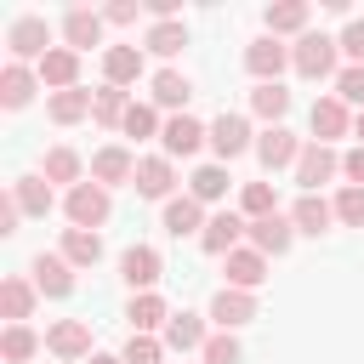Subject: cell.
Here are the masks:
<instances>
[{
  "label": "cell",
  "instance_id": "11",
  "mask_svg": "<svg viewBox=\"0 0 364 364\" xmlns=\"http://www.w3.org/2000/svg\"><path fill=\"white\" fill-rule=\"evenodd\" d=\"M222 267H228V290H250V296H256V284L267 279V256H262L256 245L228 250V256H222Z\"/></svg>",
  "mask_w": 364,
  "mask_h": 364
},
{
  "label": "cell",
  "instance_id": "50",
  "mask_svg": "<svg viewBox=\"0 0 364 364\" xmlns=\"http://www.w3.org/2000/svg\"><path fill=\"white\" fill-rule=\"evenodd\" d=\"M353 131H358V142H364V108H358V114H353Z\"/></svg>",
  "mask_w": 364,
  "mask_h": 364
},
{
  "label": "cell",
  "instance_id": "15",
  "mask_svg": "<svg viewBox=\"0 0 364 364\" xmlns=\"http://www.w3.org/2000/svg\"><path fill=\"white\" fill-rule=\"evenodd\" d=\"M245 239H250L262 256H284V250H290V239H296V222L273 210V216H256V222L245 228Z\"/></svg>",
  "mask_w": 364,
  "mask_h": 364
},
{
  "label": "cell",
  "instance_id": "16",
  "mask_svg": "<svg viewBox=\"0 0 364 364\" xmlns=\"http://www.w3.org/2000/svg\"><path fill=\"white\" fill-rule=\"evenodd\" d=\"M119 273H125V284L142 296V290H154V284H159L165 262H159V250H154V245H131V250L119 256Z\"/></svg>",
  "mask_w": 364,
  "mask_h": 364
},
{
  "label": "cell",
  "instance_id": "43",
  "mask_svg": "<svg viewBox=\"0 0 364 364\" xmlns=\"http://www.w3.org/2000/svg\"><path fill=\"white\" fill-rule=\"evenodd\" d=\"M336 222H347V228H364V188H341L336 193Z\"/></svg>",
  "mask_w": 364,
  "mask_h": 364
},
{
  "label": "cell",
  "instance_id": "22",
  "mask_svg": "<svg viewBox=\"0 0 364 364\" xmlns=\"http://www.w3.org/2000/svg\"><path fill=\"white\" fill-rule=\"evenodd\" d=\"M210 318H216V330H239V324H250L256 318V296L250 290H216V301H210Z\"/></svg>",
  "mask_w": 364,
  "mask_h": 364
},
{
  "label": "cell",
  "instance_id": "6",
  "mask_svg": "<svg viewBox=\"0 0 364 364\" xmlns=\"http://www.w3.org/2000/svg\"><path fill=\"white\" fill-rule=\"evenodd\" d=\"M336 171H341V154H336L330 142H307L301 159H296V182H301V193H318Z\"/></svg>",
  "mask_w": 364,
  "mask_h": 364
},
{
  "label": "cell",
  "instance_id": "21",
  "mask_svg": "<svg viewBox=\"0 0 364 364\" xmlns=\"http://www.w3.org/2000/svg\"><path fill=\"white\" fill-rule=\"evenodd\" d=\"M125 318H131V336H154V330H165V324H171V307H165V296H159V290H142V296H131Z\"/></svg>",
  "mask_w": 364,
  "mask_h": 364
},
{
  "label": "cell",
  "instance_id": "24",
  "mask_svg": "<svg viewBox=\"0 0 364 364\" xmlns=\"http://www.w3.org/2000/svg\"><path fill=\"white\" fill-rule=\"evenodd\" d=\"M34 85H40V74H34L28 63H6V68H0V102H6V108H28V102H34Z\"/></svg>",
  "mask_w": 364,
  "mask_h": 364
},
{
  "label": "cell",
  "instance_id": "36",
  "mask_svg": "<svg viewBox=\"0 0 364 364\" xmlns=\"http://www.w3.org/2000/svg\"><path fill=\"white\" fill-rule=\"evenodd\" d=\"M11 193H17L23 216H46V210H51V182H46V176H17Z\"/></svg>",
  "mask_w": 364,
  "mask_h": 364
},
{
  "label": "cell",
  "instance_id": "37",
  "mask_svg": "<svg viewBox=\"0 0 364 364\" xmlns=\"http://www.w3.org/2000/svg\"><path fill=\"white\" fill-rule=\"evenodd\" d=\"M40 353V336L28 330V324H6V336H0V358L6 364H28Z\"/></svg>",
  "mask_w": 364,
  "mask_h": 364
},
{
  "label": "cell",
  "instance_id": "20",
  "mask_svg": "<svg viewBox=\"0 0 364 364\" xmlns=\"http://www.w3.org/2000/svg\"><path fill=\"white\" fill-rule=\"evenodd\" d=\"M131 176H136V159H131V148L108 142V148H97V154H91V182L114 188V182H131Z\"/></svg>",
  "mask_w": 364,
  "mask_h": 364
},
{
  "label": "cell",
  "instance_id": "13",
  "mask_svg": "<svg viewBox=\"0 0 364 364\" xmlns=\"http://www.w3.org/2000/svg\"><path fill=\"white\" fill-rule=\"evenodd\" d=\"M210 148H216L222 165L239 159V154L250 148V119H245V114H216V119H210Z\"/></svg>",
  "mask_w": 364,
  "mask_h": 364
},
{
  "label": "cell",
  "instance_id": "31",
  "mask_svg": "<svg viewBox=\"0 0 364 364\" xmlns=\"http://www.w3.org/2000/svg\"><path fill=\"white\" fill-rule=\"evenodd\" d=\"M40 176H46V182H68V188H80V182H85V159H80L74 148H51L46 165H40Z\"/></svg>",
  "mask_w": 364,
  "mask_h": 364
},
{
  "label": "cell",
  "instance_id": "1",
  "mask_svg": "<svg viewBox=\"0 0 364 364\" xmlns=\"http://www.w3.org/2000/svg\"><path fill=\"white\" fill-rule=\"evenodd\" d=\"M336 57H341V40H330V34H318V28H307V34L290 46V68H296L301 80H330V74H341Z\"/></svg>",
  "mask_w": 364,
  "mask_h": 364
},
{
  "label": "cell",
  "instance_id": "23",
  "mask_svg": "<svg viewBox=\"0 0 364 364\" xmlns=\"http://www.w3.org/2000/svg\"><path fill=\"white\" fill-rule=\"evenodd\" d=\"M63 46H68V51L102 46V11H85V6H74V11L63 17Z\"/></svg>",
  "mask_w": 364,
  "mask_h": 364
},
{
  "label": "cell",
  "instance_id": "2",
  "mask_svg": "<svg viewBox=\"0 0 364 364\" xmlns=\"http://www.w3.org/2000/svg\"><path fill=\"white\" fill-rule=\"evenodd\" d=\"M6 46H11V63H34L40 68V57L51 51V23L46 17H17L6 28Z\"/></svg>",
  "mask_w": 364,
  "mask_h": 364
},
{
  "label": "cell",
  "instance_id": "30",
  "mask_svg": "<svg viewBox=\"0 0 364 364\" xmlns=\"http://www.w3.org/2000/svg\"><path fill=\"white\" fill-rule=\"evenodd\" d=\"M125 114H131V97L119 91V85H102V91H91V119L97 125H125Z\"/></svg>",
  "mask_w": 364,
  "mask_h": 364
},
{
  "label": "cell",
  "instance_id": "46",
  "mask_svg": "<svg viewBox=\"0 0 364 364\" xmlns=\"http://www.w3.org/2000/svg\"><path fill=\"white\" fill-rule=\"evenodd\" d=\"M17 222H23V205H17V193L6 188V193H0V233H17Z\"/></svg>",
  "mask_w": 364,
  "mask_h": 364
},
{
  "label": "cell",
  "instance_id": "5",
  "mask_svg": "<svg viewBox=\"0 0 364 364\" xmlns=\"http://www.w3.org/2000/svg\"><path fill=\"white\" fill-rule=\"evenodd\" d=\"M301 148H307V142H301L296 131H284V125H267V131L256 136V159H262V171H284V165L296 171Z\"/></svg>",
  "mask_w": 364,
  "mask_h": 364
},
{
  "label": "cell",
  "instance_id": "18",
  "mask_svg": "<svg viewBox=\"0 0 364 364\" xmlns=\"http://www.w3.org/2000/svg\"><path fill=\"white\" fill-rule=\"evenodd\" d=\"M159 341H165L171 353H205L210 330H205V318H199V313H171V324L159 330Z\"/></svg>",
  "mask_w": 364,
  "mask_h": 364
},
{
  "label": "cell",
  "instance_id": "35",
  "mask_svg": "<svg viewBox=\"0 0 364 364\" xmlns=\"http://www.w3.org/2000/svg\"><path fill=\"white\" fill-rule=\"evenodd\" d=\"M188 193H193L199 205H216V199L228 193V165H199V171L188 176Z\"/></svg>",
  "mask_w": 364,
  "mask_h": 364
},
{
  "label": "cell",
  "instance_id": "26",
  "mask_svg": "<svg viewBox=\"0 0 364 364\" xmlns=\"http://www.w3.org/2000/svg\"><path fill=\"white\" fill-rule=\"evenodd\" d=\"M290 222H296V233H313V239H318V233L336 222V205L318 199V193H301V199L290 205Z\"/></svg>",
  "mask_w": 364,
  "mask_h": 364
},
{
  "label": "cell",
  "instance_id": "17",
  "mask_svg": "<svg viewBox=\"0 0 364 364\" xmlns=\"http://www.w3.org/2000/svg\"><path fill=\"white\" fill-rule=\"evenodd\" d=\"M307 125H313V142H336V136H347V131H353V114H347V102H341V97H318V102H313V114H307Z\"/></svg>",
  "mask_w": 364,
  "mask_h": 364
},
{
  "label": "cell",
  "instance_id": "29",
  "mask_svg": "<svg viewBox=\"0 0 364 364\" xmlns=\"http://www.w3.org/2000/svg\"><path fill=\"white\" fill-rule=\"evenodd\" d=\"M46 114H51L57 125H80V119L91 114V91H85V85H74V91H51Z\"/></svg>",
  "mask_w": 364,
  "mask_h": 364
},
{
  "label": "cell",
  "instance_id": "3",
  "mask_svg": "<svg viewBox=\"0 0 364 364\" xmlns=\"http://www.w3.org/2000/svg\"><path fill=\"white\" fill-rule=\"evenodd\" d=\"M46 353L63 358V364H85L91 358V324L85 318H57L46 330Z\"/></svg>",
  "mask_w": 364,
  "mask_h": 364
},
{
  "label": "cell",
  "instance_id": "9",
  "mask_svg": "<svg viewBox=\"0 0 364 364\" xmlns=\"http://www.w3.org/2000/svg\"><path fill=\"white\" fill-rule=\"evenodd\" d=\"M159 142H165V159H188V154H199V142H210V125H199L193 114H171Z\"/></svg>",
  "mask_w": 364,
  "mask_h": 364
},
{
  "label": "cell",
  "instance_id": "42",
  "mask_svg": "<svg viewBox=\"0 0 364 364\" xmlns=\"http://www.w3.org/2000/svg\"><path fill=\"white\" fill-rule=\"evenodd\" d=\"M119 358H125V364H159V358H165V341H159V336H131Z\"/></svg>",
  "mask_w": 364,
  "mask_h": 364
},
{
  "label": "cell",
  "instance_id": "40",
  "mask_svg": "<svg viewBox=\"0 0 364 364\" xmlns=\"http://www.w3.org/2000/svg\"><path fill=\"white\" fill-rule=\"evenodd\" d=\"M119 131L142 142V136H154V131H165V125H159V108H154V102H131V114H125V125H119Z\"/></svg>",
  "mask_w": 364,
  "mask_h": 364
},
{
  "label": "cell",
  "instance_id": "4",
  "mask_svg": "<svg viewBox=\"0 0 364 364\" xmlns=\"http://www.w3.org/2000/svg\"><path fill=\"white\" fill-rule=\"evenodd\" d=\"M63 210H68L74 228H91V233H97V228L108 222V188H102V182H80V188H68Z\"/></svg>",
  "mask_w": 364,
  "mask_h": 364
},
{
  "label": "cell",
  "instance_id": "28",
  "mask_svg": "<svg viewBox=\"0 0 364 364\" xmlns=\"http://www.w3.org/2000/svg\"><path fill=\"white\" fill-rule=\"evenodd\" d=\"M188 97H193V80L188 74H176V68H159L154 74V108H188Z\"/></svg>",
  "mask_w": 364,
  "mask_h": 364
},
{
  "label": "cell",
  "instance_id": "34",
  "mask_svg": "<svg viewBox=\"0 0 364 364\" xmlns=\"http://www.w3.org/2000/svg\"><path fill=\"white\" fill-rule=\"evenodd\" d=\"M250 114L267 119V125H279V119L290 114V91H284V85H256V91H250Z\"/></svg>",
  "mask_w": 364,
  "mask_h": 364
},
{
  "label": "cell",
  "instance_id": "25",
  "mask_svg": "<svg viewBox=\"0 0 364 364\" xmlns=\"http://www.w3.org/2000/svg\"><path fill=\"white\" fill-rule=\"evenodd\" d=\"M205 222H210V216H205V205H199L193 193L165 199V233H176V239H182V233H205Z\"/></svg>",
  "mask_w": 364,
  "mask_h": 364
},
{
  "label": "cell",
  "instance_id": "48",
  "mask_svg": "<svg viewBox=\"0 0 364 364\" xmlns=\"http://www.w3.org/2000/svg\"><path fill=\"white\" fill-rule=\"evenodd\" d=\"M102 23H114V28L136 23V6H131V0H119V6H108V11H102Z\"/></svg>",
  "mask_w": 364,
  "mask_h": 364
},
{
  "label": "cell",
  "instance_id": "10",
  "mask_svg": "<svg viewBox=\"0 0 364 364\" xmlns=\"http://www.w3.org/2000/svg\"><path fill=\"white\" fill-rule=\"evenodd\" d=\"M131 188H136L142 199H176V193H171V188H176V165H171L165 154H148V159H136Z\"/></svg>",
  "mask_w": 364,
  "mask_h": 364
},
{
  "label": "cell",
  "instance_id": "39",
  "mask_svg": "<svg viewBox=\"0 0 364 364\" xmlns=\"http://www.w3.org/2000/svg\"><path fill=\"white\" fill-rule=\"evenodd\" d=\"M142 46H148V51H154V57H176V51H182V46H188V28H182V23H154V28H148V40H142Z\"/></svg>",
  "mask_w": 364,
  "mask_h": 364
},
{
  "label": "cell",
  "instance_id": "38",
  "mask_svg": "<svg viewBox=\"0 0 364 364\" xmlns=\"http://www.w3.org/2000/svg\"><path fill=\"white\" fill-rule=\"evenodd\" d=\"M273 210H279L273 182H245V193H239V216H245V222H256V216H273Z\"/></svg>",
  "mask_w": 364,
  "mask_h": 364
},
{
  "label": "cell",
  "instance_id": "44",
  "mask_svg": "<svg viewBox=\"0 0 364 364\" xmlns=\"http://www.w3.org/2000/svg\"><path fill=\"white\" fill-rule=\"evenodd\" d=\"M336 97H341V102H358V108H364V63H347V68L336 74Z\"/></svg>",
  "mask_w": 364,
  "mask_h": 364
},
{
  "label": "cell",
  "instance_id": "33",
  "mask_svg": "<svg viewBox=\"0 0 364 364\" xmlns=\"http://www.w3.org/2000/svg\"><path fill=\"white\" fill-rule=\"evenodd\" d=\"M63 256H68L74 267H97V262H102V239H97L91 228H68V233H63Z\"/></svg>",
  "mask_w": 364,
  "mask_h": 364
},
{
  "label": "cell",
  "instance_id": "12",
  "mask_svg": "<svg viewBox=\"0 0 364 364\" xmlns=\"http://www.w3.org/2000/svg\"><path fill=\"white\" fill-rule=\"evenodd\" d=\"M40 85L46 91H74L80 85V51H68V46H51L46 57H40Z\"/></svg>",
  "mask_w": 364,
  "mask_h": 364
},
{
  "label": "cell",
  "instance_id": "19",
  "mask_svg": "<svg viewBox=\"0 0 364 364\" xmlns=\"http://www.w3.org/2000/svg\"><path fill=\"white\" fill-rule=\"evenodd\" d=\"M142 80V46H108L102 51V85H136Z\"/></svg>",
  "mask_w": 364,
  "mask_h": 364
},
{
  "label": "cell",
  "instance_id": "32",
  "mask_svg": "<svg viewBox=\"0 0 364 364\" xmlns=\"http://www.w3.org/2000/svg\"><path fill=\"white\" fill-rule=\"evenodd\" d=\"M34 296H40L34 279H6V284H0V313H6L11 324H23V318L34 313Z\"/></svg>",
  "mask_w": 364,
  "mask_h": 364
},
{
  "label": "cell",
  "instance_id": "14",
  "mask_svg": "<svg viewBox=\"0 0 364 364\" xmlns=\"http://www.w3.org/2000/svg\"><path fill=\"white\" fill-rule=\"evenodd\" d=\"M250 222L239 216V210H216L210 222H205V233H199V250L205 256H228V250H239V233H245Z\"/></svg>",
  "mask_w": 364,
  "mask_h": 364
},
{
  "label": "cell",
  "instance_id": "41",
  "mask_svg": "<svg viewBox=\"0 0 364 364\" xmlns=\"http://www.w3.org/2000/svg\"><path fill=\"white\" fill-rule=\"evenodd\" d=\"M199 358H205V364H239L245 353H239V336H233V330H216V336L205 341V353H199Z\"/></svg>",
  "mask_w": 364,
  "mask_h": 364
},
{
  "label": "cell",
  "instance_id": "27",
  "mask_svg": "<svg viewBox=\"0 0 364 364\" xmlns=\"http://www.w3.org/2000/svg\"><path fill=\"white\" fill-rule=\"evenodd\" d=\"M307 17H313V11H307L301 0H279V6H267V34H273V40H279V34H296V40H301V34H307Z\"/></svg>",
  "mask_w": 364,
  "mask_h": 364
},
{
  "label": "cell",
  "instance_id": "47",
  "mask_svg": "<svg viewBox=\"0 0 364 364\" xmlns=\"http://www.w3.org/2000/svg\"><path fill=\"white\" fill-rule=\"evenodd\" d=\"M341 171H347V182H353V188H364V142L341 154Z\"/></svg>",
  "mask_w": 364,
  "mask_h": 364
},
{
  "label": "cell",
  "instance_id": "49",
  "mask_svg": "<svg viewBox=\"0 0 364 364\" xmlns=\"http://www.w3.org/2000/svg\"><path fill=\"white\" fill-rule=\"evenodd\" d=\"M85 364H125V358H114V353H91Z\"/></svg>",
  "mask_w": 364,
  "mask_h": 364
},
{
  "label": "cell",
  "instance_id": "45",
  "mask_svg": "<svg viewBox=\"0 0 364 364\" xmlns=\"http://www.w3.org/2000/svg\"><path fill=\"white\" fill-rule=\"evenodd\" d=\"M341 57H347V63H364V17H353V23L341 28Z\"/></svg>",
  "mask_w": 364,
  "mask_h": 364
},
{
  "label": "cell",
  "instance_id": "8",
  "mask_svg": "<svg viewBox=\"0 0 364 364\" xmlns=\"http://www.w3.org/2000/svg\"><path fill=\"white\" fill-rule=\"evenodd\" d=\"M284 63H290V46H279L273 34H262V40H250V46H245V68L256 74V85H279Z\"/></svg>",
  "mask_w": 364,
  "mask_h": 364
},
{
  "label": "cell",
  "instance_id": "7",
  "mask_svg": "<svg viewBox=\"0 0 364 364\" xmlns=\"http://www.w3.org/2000/svg\"><path fill=\"white\" fill-rule=\"evenodd\" d=\"M28 273H34V290H40V296H57V301L74 296V262H68L63 250H40Z\"/></svg>",
  "mask_w": 364,
  "mask_h": 364
}]
</instances>
